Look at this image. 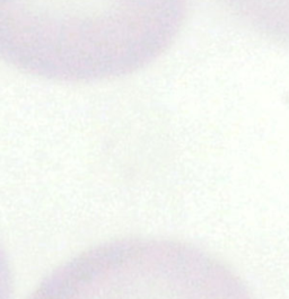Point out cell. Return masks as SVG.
Segmentation results:
<instances>
[{
  "mask_svg": "<svg viewBox=\"0 0 289 299\" xmlns=\"http://www.w3.org/2000/svg\"><path fill=\"white\" fill-rule=\"evenodd\" d=\"M190 0H0V60L84 84L144 69L166 51Z\"/></svg>",
  "mask_w": 289,
  "mask_h": 299,
  "instance_id": "cell-1",
  "label": "cell"
},
{
  "mask_svg": "<svg viewBox=\"0 0 289 299\" xmlns=\"http://www.w3.org/2000/svg\"><path fill=\"white\" fill-rule=\"evenodd\" d=\"M13 277L7 253L0 243V299H11Z\"/></svg>",
  "mask_w": 289,
  "mask_h": 299,
  "instance_id": "cell-2",
  "label": "cell"
}]
</instances>
